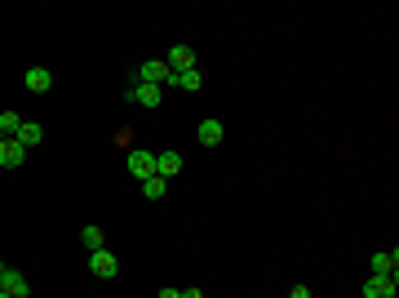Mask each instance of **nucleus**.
<instances>
[{
	"mask_svg": "<svg viewBox=\"0 0 399 298\" xmlns=\"http://www.w3.org/2000/svg\"><path fill=\"white\" fill-rule=\"evenodd\" d=\"M0 298H9V294H5V290H0Z\"/></svg>",
	"mask_w": 399,
	"mask_h": 298,
	"instance_id": "obj_22",
	"label": "nucleus"
},
{
	"mask_svg": "<svg viewBox=\"0 0 399 298\" xmlns=\"http://www.w3.org/2000/svg\"><path fill=\"white\" fill-rule=\"evenodd\" d=\"M18 298H32V294H18Z\"/></svg>",
	"mask_w": 399,
	"mask_h": 298,
	"instance_id": "obj_21",
	"label": "nucleus"
},
{
	"mask_svg": "<svg viewBox=\"0 0 399 298\" xmlns=\"http://www.w3.org/2000/svg\"><path fill=\"white\" fill-rule=\"evenodd\" d=\"M142 85H160V89H165V85H178V76H173V71H169V62L165 58H151V62H142Z\"/></svg>",
	"mask_w": 399,
	"mask_h": 298,
	"instance_id": "obj_1",
	"label": "nucleus"
},
{
	"mask_svg": "<svg viewBox=\"0 0 399 298\" xmlns=\"http://www.w3.org/2000/svg\"><path fill=\"white\" fill-rule=\"evenodd\" d=\"M18 143H23L27 147V152H32V147H40V138H45V129L40 125H36V120H23V125H18Z\"/></svg>",
	"mask_w": 399,
	"mask_h": 298,
	"instance_id": "obj_13",
	"label": "nucleus"
},
{
	"mask_svg": "<svg viewBox=\"0 0 399 298\" xmlns=\"http://www.w3.org/2000/svg\"><path fill=\"white\" fill-rule=\"evenodd\" d=\"M399 267V249H382V254H373V276H395Z\"/></svg>",
	"mask_w": 399,
	"mask_h": 298,
	"instance_id": "obj_12",
	"label": "nucleus"
},
{
	"mask_svg": "<svg viewBox=\"0 0 399 298\" xmlns=\"http://www.w3.org/2000/svg\"><path fill=\"white\" fill-rule=\"evenodd\" d=\"M160 298H182V294H178V290H160Z\"/></svg>",
	"mask_w": 399,
	"mask_h": 298,
	"instance_id": "obj_19",
	"label": "nucleus"
},
{
	"mask_svg": "<svg viewBox=\"0 0 399 298\" xmlns=\"http://www.w3.org/2000/svg\"><path fill=\"white\" fill-rule=\"evenodd\" d=\"M165 62H169V71H173V76H178V71H191V67H195V54L186 49V45H173Z\"/></svg>",
	"mask_w": 399,
	"mask_h": 298,
	"instance_id": "obj_8",
	"label": "nucleus"
},
{
	"mask_svg": "<svg viewBox=\"0 0 399 298\" xmlns=\"http://www.w3.org/2000/svg\"><path fill=\"white\" fill-rule=\"evenodd\" d=\"M182 298H204V294H200V290H182Z\"/></svg>",
	"mask_w": 399,
	"mask_h": 298,
	"instance_id": "obj_20",
	"label": "nucleus"
},
{
	"mask_svg": "<svg viewBox=\"0 0 399 298\" xmlns=\"http://www.w3.org/2000/svg\"><path fill=\"white\" fill-rule=\"evenodd\" d=\"M0 272H5V263H0Z\"/></svg>",
	"mask_w": 399,
	"mask_h": 298,
	"instance_id": "obj_23",
	"label": "nucleus"
},
{
	"mask_svg": "<svg viewBox=\"0 0 399 298\" xmlns=\"http://www.w3.org/2000/svg\"><path fill=\"white\" fill-rule=\"evenodd\" d=\"M125 165H129L133 179H151V174H156V152H147V147H133Z\"/></svg>",
	"mask_w": 399,
	"mask_h": 298,
	"instance_id": "obj_2",
	"label": "nucleus"
},
{
	"mask_svg": "<svg viewBox=\"0 0 399 298\" xmlns=\"http://www.w3.org/2000/svg\"><path fill=\"white\" fill-rule=\"evenodd\" d=\"M18 125H23V116H18V111H5V116H0V138H14Z\"/></svg>",
	"mask_w": 399,
	"mask_h": 298,
	"instance_id": "obj_16",
	"label": "nucleus"
},
{
	"mask_svg": "<svg viewBox=\"0 0 399 298\" xmlns=\"http://www.w3.org/2000/svg\"><path fill=\"white\" fill-rule=\"evenodd\" d=\"M80 240L89 245V254H93V249H107V245H102V227H84V231H80Z\"/></svg>",
	"mask_w": 399,
	"mask_h": 298,
	"instance_id": "obj_17",
	"label": "nucleus"
},
{
	"mask_svg": "<svg viewBox=\"0 0 399 298\" xmlns=\"http://www.w3.org/2000/svg\"><path fill=\"white\" fill-rule=\"evenodd\" d=\"M364 298H395V276H368Z\"/></svg>",
	"mask_w": 399,
	"mask_h": 298,
	"instance_id": "obj_7",
	"label": "nucleus"
},
{
	"mask_svg": "<svg viewBox=\"0 0 399 298\" xmlns=\"http://www.w3.org/2000/svg\"><path fill=\"white\" fill-rule=\"evenodd\" d=\"M160 98H165L160 85H142V80H138V85L129 89V102H142V107H160Z\"/></svg>",
	"mask_w": 399,
	"mask_h": 298,
	"instance_id": "obj_6",
	"label": "nucleus"
},
{
	"mask_svg": "<svg viewBox=\"0 0 399 298\" xmlns=\"http://www.w3.org/2000/svg\"><path fill=\"white\" fill-rule=\"evenodd\" d=\"M89 272L98 276V281H111V276L120 272L116 254H111V249H93V254H89Z\"/></svg>",
	"mask_w": 399,
	"mask_h": 298,
	"instance_id": "obj_3",
	"label": "nucleus"
},
{
	"mask_svg": "<svg viewBox=\"0 0 399 298\" xmlns=\"http://www.w3.org/2000/svg\"><path fill=\"white\" fill-rule=\"evenodd\" d=\"M200 85H204V71H200V67H191V71H178V89H191V94H195Z\"/></svg>",
	"mask_w": 399,
	"mask_h": 298,
	"instance_id": "obj_15",
	"label": "nucleus"
},
{
	"mask_svg": "<svg viewBox=\"0 0 399 298\" xmlns=\"http://www.w3.org/2000/svg\"><path fill=\"white\" fill-rule=\"evenodd\" d=\"M178 174H182V156H178V152H160L156 156V179H178Z\"/></svg>",
	"mask_w": 399,
	"mask_h": 298,
	"instance_id": "obj_5",
	"label": "nucleus"
},
{
	"mask_svg": "<svg viewBox=\"0 0 399 298\" xmlns=\"http://www.w3.org/2000/svg\"><path fill=\"white\" fill-rule=\"evenodd\" d=\"M165 192H169L165 179H156V174H151V179H142V196H147V200H160Z\"/></svg>",
	"mask_w": 399,
	"mask_h": 298,
	"instance_id": "obj_14",
	"label": "nucleus"
},
{
	"mask_svg": "<svg viewBox=\"0 0 399 298\" xmlns=\"http://www.w3.org/2000/svg\"><path fill=\"white\" fill-rule=\"evenodd\" d=\"M27 89H32V94H45V89H53V71L49 67H27Z\"/></svg>",
	"mask_w": 399,
	"mask_h": 298,
	"instance_id": "obj_9",
	"label": "nucleus"
},
{
	"mask_svg": "<svg viewBox=\"0 0 399 298\" xmlns=\"http://www.w3.org/2000/svg\"><path fill=\"white\" fill-rule=\"evenodd\" d=\"M0 290H5L9 298H18V294H27V276L18 272V267H5L0 272Z\"/></svg>",
	"mask_w": 399,
	"mask_h": 298,
	"instance_id": "obj_10",
	"label": "nucleus"
},
{
	"mask_svg": "<svg viewBox=\"0 0 399 298\" xmlns=\"http://www.w3.org/2000/svg\"><path fill=\"white\" fill-rule=\"evenodd\" d=\"M27 161V147L18 138H0V170H18Z\"/></svg>",
	"mask_w": 399,
	"mask_h": 298,
	"instance_id": "obj_4",
	"label": "nucleus"
},
{
	"mask_svg": "<svg viewBox=\"0 0 399 298\" xmlns=\"http://www.w3.org/2000/svg\"><path fill=\"white\" fill-rule=\"evenodd\" d=\"M200 143H204V147H217V143H222V138H226V129H222V120H200Z\"/></svg>",
	"mask_w": 399,
	"mask_h": 298,
	"instance_id": "obj_11",
	"label": "nucleus"
},
{
	"mask_svg": "<svg viewBox=\"0 0 399 298\" xmlns=\"http://www.w3.org/2000/svg\"><path fill=\"white\" fill-rule=\"evenodd\" d=\"M289 298H311V290H306V285H293V290H289Z\"/></svg>",
	"mask_w": 399,
	"mask_h": 298,
	"instance_id": "obj_18",
	"label": "nucleus"
}]
</instances>
